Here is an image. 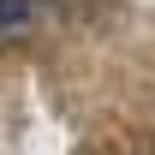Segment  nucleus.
Instances as JSON below:
<instances>
[{
	"mask_svg": "<svg viewBox=\"0 0 155 155\" xmlns=\"http://www.w3.org/2000/svg\"><path fill=\"white\" fill-rule=\"evenodd\" d=\"M30 12H36V0H0V30H18V24H30Z\"/></svg>",
	"mask_w": 155,
	"mask_h": 155,
	"instance_id": "f257e3e1",
	"label": "nucleus"
}]
</instances>
